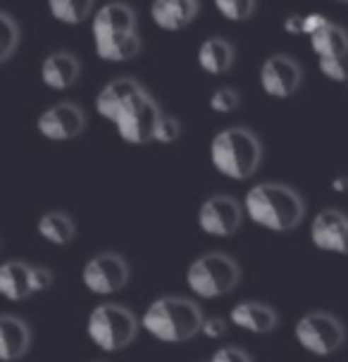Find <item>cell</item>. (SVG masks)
I'll return each mask as SVG.
<instances>
[{"instance_id":"52a82bcc","label":"cell","mask_w":348,"mask_h":362,"mask_svg":"<svg viewBox=\"0 0 348 362\" xmlns=\"http://www.w3.org/2000/svg\"><path fill=\"white\" fill-rule=\"evenodd\" d=\"M294 339L306 353L327 358V355H334L344 348L346 327L341 325L337 315L325 313V310H313L296 322Z\"/></svg>"},{"instance_id":"603a6c76","label":"cell","mask_w":348,"mask_h":362,"mask_svg":"<svg viewBox=\"0 0 348 362\" xmlns=\"http://www.w3.org/2000/svg\"><path fill=\"white\" fill-rule=\"evenodd\" d=\"M46 5L55 22L76 27V24L86 22L93 15L95 0H46Z\"/></svg>"},{"instance_id":"83f0119b","label":"cell","mask_w":348,"mask_h":362,"mask_svg":"<svg viewBox=\"0 0 348 362\" xmlns=\"http://www.w3.org/2000/svg\"><path fill=\"white\" fill-rule=\"evenodd\" d=\"M212 362H248L253 360V353H248L243 346H220L215 353L210 355Z\"/></svg>"},{"instance_id":"7402d4cb","label":"cell","mask_w":348,"mask_h":362,"mask_svg":"<svg viewBox=\"0 0 348 362\" xmlns=\"http://www.w3.org/2000/svg\"><path fill=\"white\" fill-rule=\"evenodd\" d=\"M36 231L50 245H69L76 238V222L64 210H48L38 217Z\"/></svg>"},{"instance_id":"f546056e","label":"cell","mask_w":348,"mask_h":362,"mask_svg":"<svg viewBox=\"0 0 348 362\" xmlns=\"http://www.w3.org/2000/svg\"><path fill=\"white\" fill-rule=\"evenodd\" d=\"M227 332H229V322L222 320V317H205V320H203L201 334L205 336V339H210V341L224 339Z\"/></svg>"},{"instance_id":"cb8c5ba5","label":"cell","mask_w":348,"mask_h":362,"mask_svg":"<svg viewBox=\"0 0 348 362\" xmlns=\"http://www.w3.org/2000/svg\"><path fill=\"white\" fill-rule=\"evenodd\" d=\"M22 43V29L10 12H0V62H10Z\"/></svg>"},{"instance_id":"ac0fdd59","label":"cell","mask_w":348,"mask_h":362,"mask_svg":"<svg viewBox=\"0 0 348 362\" xmlns=\"http://www.w3.org/2000/svg\"><path fill=\"white\" fill-rule=\"evenodd\" d=\"M141 34L137 31H117L93 38L95 55L105 62H129L141 53Z\"/></svg>"},{"instance_id":"d6a6232c","label":"cell","mask_w":348,"mask_h":362,"mask_svg":"<svg viewBox=\"0 0 348 362\" xmlns=\"http://www.w3.org/2000/svg\"><path fill=\"white\" fill-rule=\"evenodd\" d=\"M332 189L334 191H346L348 189V174H337L332 179Z\"/></svg>"},{"instance_id":"4316f807","label":"cell","mask_w":348,"mask_h":362,"mask_svg":"<svg viewBox=\"0 0 348 362\" xmlns=\"http://www.w3.org/2000/svg\"><path fill=\"white\" fill-rule=\"evenodd\" d=\"M179 136H182V122L177 117H172V115H163L156 129V144H163V146L177 144Z\"/></svg>"},{"instance_id":"484cf974","label":"cell","mask_w":348,"mask_h":362,"mask_svg":"<svg viewBox=\"0 0 348 362\" xmlns=\"http://www.w3.org/2000/svg\"><path fill=\"white\" fill-rule=\"evenodd\" d=\"M210 110H215L217 115H229L236 112L238 105H241V93L231 86H220L210 93Z\"/></svg>"},{"instance_id":"d6986e66","label":"cell","mask_w":348,"mask_h":362,"mask_svg":"<svg viewBox=\"0 0 348 362\" xmlns=\"http://www.w3.org/2000/svg\"><path fill=\"white\" fill-rule=\"evenodd\" d=\"M198 67L210 76H222L234 67L236 50L224 36H210L205 38L198 48Z\"/></svg>"},{"instance_id":"7a4b0ae2","label":"cell","mask_w":348,"mask_h":362,"mask_svg":"<svg viewBox=\"0 0 348 362\" xmlns=\"http://www.w3.org/2000/svg\"><path fill=\"white\" fill-rule=\"evenodd\" d=\"M243 208L250 222L272 234L294 231L306 217V200L294 186L282 181H262L250 186L243 198Z\"/></svg>"},{"instance_id":"ba28073f","label":"cell","mask_w":348,"mask_h":362,"mask_svg":"<svg viewBox=\"0 0 348 362\" xmlns=\"http://www.w3.org/2000/svg\"><path fill=\"white\" fill-rule=\"evenodd\" d=\"M129 274L132 269H129L127 257L115 250H105V253L93 255L81 267V284L93 296H112L127 286Z\"/></svg>"},{"instance_id":"2e32d148","label":"cell","mask_w":348,"mask_h":362,"mask_svg":"<svg viewBox=\"0 0 348 362\" xmlns=\"http://www.w3.org/2000/svg\"><path fill=\"white\" fill-rule=\"evenodd\" d=\"M137 12L129 3L122 0H112L95 10L91 19V36H105V34H117V31H137Z\"/></svg>"},{"instance_id":"3957f363","label":"cell","mask_w":348,"mask_h":362,"mask_svg":"<svg viewBox=\"0 0 348 362\" xmlns=\"http://www.w3.org/2000/svg\"><path fill=\"white\" fill-rule=\"evenodd\" d=\"M203 310L184 296H160L144 310L141 327L160 344H184L203 329Z\"/></svg>"},{"instance_id":"ffe728a7","label":"cell","mask_w":348,"mask_h":362,"mask_svg":"<svg viewBox=\"0 0 348 362\" xmlns=\"http://www.w3.org/2000/svg\"><path fill=\"white\" fill-rule=\"evenodd\" d=\"M0 296L10 303L27 300L34 296L31 264L24 260H8L0 267Z\"/></svg>"},{"instance_id":"8fae6325","label":"cell","mask_w":348,"mask_h":362,"mask_svg":"<svg viewBox=\"0 0 348 362\" xmlns=\"http://www.w3.org/2000/svg\"><path fill=\"white\" fill-rule=\"evenodd\" d=\"M38 134L53 144H67V141L79 139L86 129V112L76 103L60 100L38 115L36 119Z\"/></svg>"},{"instance_id":"5bb4252c","label":"cell","mask_w":348,"mask_h":362,"mask_svg":"<svg viewBox=\"0 0 348 362\" xmlns=\"http://www.w3.org/2000/svg\"><path fill=\"white\" fill-rule=\"evenodd\" d=\"M81 76L79 57L69 50H55L43 57L41 62V81L50 90H69Z\"/></svg>"},{"instance_id":"9a60e30c","label":"cell","mask_w":348,"mask_h":362,"mask_svg":"<svg viewBox=\"0 0 348 362\" xmlns=\"http://www.w3.org/2000/svg\"><path fill=\"white\" fill-rule=\"evenodd\" d=\"M201 12L198 0H153L151 19L158 29L163 31H182Z\"/></svg>"},{"instance_id":"277c9868","label":"cell","mask_w":348,"mask_h":362,"mask_svg":"<svg viewBox=\"0 0 348 362\" xmlns=\"http://www.w3.org/2000/svg\"><path fill=\"white\" fill-rule=\"evenodd\" d=\"M262 144L246 127H227L210 141V163L224 179L246 181L262 165Z\"/></svg>"},{"instance_id":"30bf717a","label":"cell","mask_w":348,"mask_h":362,"mask_svg":"<svg viewBox=\"0 0 348 362\" xmlns=\"http://www.w3.org/2000/svg\"><path fill=\"white\" fill-rule=\"evenodd\" d=\"M257 81H260L262 93L269 95V98L286 100L298 93V88L303 83V67L291 55H284V53L269 55L267 60L260 64Z\"/></svg>"},{"instance_id":"8992f818","label":"cell","mask_w":348,"mask_h":362,"mask_svg":"<svg viewBox=\"0 0 348 362\" xmlns=\"http://www.w3.org/2000/svg\"><path fill=\"white\" fill-rule=\"evenodd\" d=\"M184 281L193 296L205 300H215L231 293L238 286V281H241V264L229 253L210 250V253L198 255L186 267Z\"/></svg>"},{"instance_id":"7c38bea8","label":"cell","mask_w":348,"mask_h":362,"mask_svg":"<svg viewBox=\"0 0 348 362\" xmlns=\"http://www.w3.org/2000/svg\"><path fill=\"white\" fill-rule=\"evenodd\" d=\"M311 243L322 253L348 255V215L339 208H325L311 222Z\"/></svg>"},{"instance_id":"d4e9b609","label":"cell","mask_w":348,"mask_h":362,"mask_svg":"<svg viewBox=\"0 0 348 362\" xmlns=\"http://www.w3.org/2000/svg\"><path fill=\"white\" fill-rule=\"evenodd\" d=\"M212 5L229 22H246L255 15L257 0H212Z\"/></svg>"},{"instance_id":"f1b7e54d","label":"cell","mask_w":348,"mask_h":362,"mask_svg":"<svg viewBox=\"0 0 348 362\" xmlns=\"http://www.w3.org/2000/svg\"><path fill=\"white\" fill-rule=\"evenodd\" d=\"M31 284H34V293H46L55 284V272L46 264H31Z\"/></svg>"},{"instance_id":"4fadbf2b","label":"cell","mask_w":348,"mask_h":362,"mask_svg":"<svg viewBox=\"0 0 348 362\" xmlns=\"http://www.w3.org/2000/svg\"><path fill=\"white\" fill-rule=\"evenodd\" d=\"M229 322L238 327L241 332H248L253 336H265L272 334L279 327V315L272 305L260 300H243L236 303L229 313Z\"/></svg>"},{"instance_id":"5b68a950","label":"cell","mask_w":348,"mask_h":362,"mask_svg":"<svg viewBox=\"0 0 348 362\" xmlns=\"http://www.w3.org/2000/svg\"><path fill=\"white\" fill-rule=\"evenodd\" d=\"M141 317L120 303L95 305L86 317L88 341L103 353H120L134 344L141 332Z\"/></svg>"},{"instance_id":"1f68e13d","label":"cell","mask_w":348,"mask_h":362,"mask_svg":"<svg viewBox=\"0 0 348 362\" xmlns=\"http://www.w3.org/2000/svg\"><path fill=\"white\" fill-rule=\"evenodd\" d=\"M327 24H330V19L325 15H320V12H311V15H306V36L311 38L313 34H318L320 29H325Z\"/></svg>"},{"instance_id":"e575fe53","label":"cell","mask_w":348,"mask_h":362,"mask_svg":"<svg viewBox=\"0 0 348 362\" xmlns=\"http://www.w3.org/2000/svg\"><path fill=\"white\" fill-rule=\"evenodd\" d=\"M346 3H348V0H346Z\"/></svg>"},{"instance_id":"e0dca14e","label":"cell","mask_w":348,"mask_h":362,"mask_svg":"<svg viewBox=\"0 0 348 362\" xmlns=\"http://www.w3.org/2000/svg\"><path fill=\"white\" fill-rule=\"evenodd\" d=\"M31 348V329L22 317L17 315H0V358L5 362L19 360Z\"/></svg>"},{"instance_id":"4dcf8cb0","label":"cell","mask_w":348,"mask_h":362,"mask_svg":"<svg viewBox=\"0 0 348 362\" xmlns=\"http://www.w3.org/2000/svg\"><path fill=\"white\" fill-rule=\"evenodd\" d=\"M284 31L291 36H306V15H296V12H291V15L284 17Z\"/></svg>"},{"instance_id":"6da1fadb","label":"cell","mask_w":348,"mask_h":362,"mask_svg":"<svg viewBox=\"0 0 348 362\" xmlns=\"http://www.w3.org/2000/svg\"><path fill=\"white\" fill-rule=\"evenodd\" d=\"M95 112L117 129L129 146L156 144V129L163 117L158 100L134 76H115L95 95Z\"/></svg>"},{"instance_id":"44dd1931","label":"cell","mask_w":348,"mask_h":362,"mask_svg":"<svg viewBox=\"0 0 348 362\" xmlns=\"http://www.w3.org/2000/svg\"><path fill=\"white\" fill-rule=\"evenodd\" d=\"M311 48L318 62H348V31L330 22L311 36Z\"/></svg>"},{"instance_id":"9c48e42d","label":"cell","mask_w":348,"mask_h":362,"mask_svg":"<svg viewBox=\"0 0 348 362\" xmlns=\"http://www.w3.org/2000/svg\"><path fill=\"white\" fill-rule=\"evenodd\" d=\"M243 217H246V208H243V203H238L236 198L210 196V198H205L201 203V208H198L196 222H198V229H201L205 236L229 238L241 229Z\"/></svg>"},{"instance_id":"836d02e7","label":"cell","mask_w":348,"mask_h":362,"mask_svg":"<svg viewBox=\"0 0 348 362\" xmlns=\"http://www.w3.org/2000/svg\"><path fill=\"white\" fill-rule=\"evenodd\" d=\"M346 86H348V81H346Z\"/></svg>"}]
</instances>
